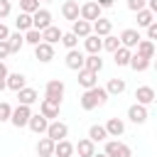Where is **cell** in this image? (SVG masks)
<instances>
[{"instance_id": "obj_26", "label": "cell", "mask_w": 157, "mask_h": 157, "mask_svg": "<svg viewBox=\"0 0 157 157\" xmlns=\"http://www.w3.org/2000/svg\"><path fill=\"white\" fill-rule=\"evenodd\" d=\"M71 32H74L78 39L88 37V34H91V22H86V20H81V17L74 20V22H71Z\"/></svg>"}, {"instance_id": "obj_46", "label": "cell", "mask_w": 157, "mask_h": 157, "mask_svg": "<svg viewBox=\"0 0 157 157\" xmlns=\"http://www.w3.org/2000/svg\"><path fill=\"white\" fill-rule=\"evenodd\" d=\"M7 37H10V27L5 22H0V39H7Z\"/></svg>"}, {"instance_id": "obj_35", "label": "cell", "mask_w": 157, "mask_h": 157, "mask_svg": "<svg viewBox=\"0 0 157 157\" xmlns=\"http://www.w3.org/2000/svg\"><path fill=\"white\" fill-rule=\"evenodd\" d=\"M150 22H155V15L147 10V7H142V10H137V27H147Z\"/></svg>"}, {"instance_id": "obj_29", "label": "cell", "mask_w": 157, "mask_h": 157, "mask_svg": "<svg viewBox=\"0 0 157 157\" xmlns=\"http://www.w3.org/2000/svg\"><path fill=\"white\" fill-rule=\"evenodd\" d=\"M61 39V29L56 27V25H49L47 29H42V42H47V44H56Z\"/></svg>"}, {"instance_id": "obj_6", "label": "cell", "mask_w": 157, "mask_h": 157, "mask_svg": "<svg viewBox=\"0 0 157 157\" xmlns=\"http://www.w3.org/2000/svg\"><path fill=\"white\" fill-rule=\"evenodd\" d=\"M147 118H150V110H147V105L132 103V105L128 108V120H130V123H135V125H145V123H147Z\"/></svg>"}, {"instance_id": "obj_28", "label": "cell", "mask_w": 157, "mask_h": 157, "mask_svg": "<svg viewBox=\"0 0 157 157\" xmlns=\"http://www.w3.org/2000/svg\"><path fill=\"white\" fill-rule=\"evenodd\" d=\"M150 64H152L150 59H145V56H140V54H135V52L130 54V61H128V66H130L132 71H147Z\"/></svg>"}, {"instance_id": "obj_27", "label": "cell", "mask_w": 157, "mask_h": 157, "mask_svg": "<svg viewBox=\"0 0 157 157\" xmlns=\"http://www.w3.org/2000/svg\"><path fill=\"white\" fill-rule=\"evenodd\" d=\"M83 69L101 74V69H103V59H101V54H86V56H83Z\"/></svg>"}, {"instance_id": "obj_36", "label": "cell", "mask_w": 157, "mask_h": 157, "mask_svg": "<svg viewBox=\"0 0 157 157\" xmlns=\"http://www.w3.org/2000/svg\"><path fill=\"white\" fill-rule=\"evenodd\" d=\"M22 37H25V44H32V47L42 42V32H39V29H34V27H32V29H27V32H22Z\"/></svg>"}, {"instance_id": "obj_45", "label": "cell", "mask_w": 157, "mask_h": 157, "mask_svg": "<svg viewBox=\"0 0 157 157\" xmlns=\"http://www.w3.org/2000/svg\"><path fill=\"white\" fill-rule=\"evenodd\" d=\"M96 5H98L101 10H108V7H113V5H115V0H96Z\"/></svg>"}, {"instance_id": "obj_38", "label": "cell", "mask_w": 157, "mask_h": 157, "mask_svg": "<svg viewBox=\"0 0 157 157\" xmlns=\"http://www.w3.org/2000/svg\"><path fill=\"white\" fill-rule=\"evenodd\" d=\"M39 10V0H20V12H34Z\"/></svg>"}, {"instance_id": "obj_18", "label": "cell", "mask_w": 157, "mask_h": 157, "mask_svg": "<svg viewBox=\"0 0 157 157\" xmlns=\"http://www.w3.org/2000/svg\"><path fill=\"white\" fill-rule=\"evenodd\" d=\"M61 17L69 22L78 20V0H64L61 2Z\"/></svg>"}, {"instance_id": "obj_8", "label": "cell", "mask_w": 157, "mask_h": 157, "mask_svg": "<svg viewBox=\"0 0 157 157\" xmlns=\"http://www.w3.org/2000/svg\"><path fill=\"white\" fill-rule=\"evenodd\" d=\"M83 52L76 47V49H66V59H64V64H66V69H71V71H78V69H83Z\"/></svg>"}, {"instance_id": "obj_13", "label": "cell", "mask_w": 157, "mask_h": 157, "mask_svg": "<svg viewBox=\"0 0 157 157\" xmlns=\"http://www.w3.org/2000/svg\"><path fill=\"white\" fill-rule=\"evenodd\" d=\"M91 32L93 34H98V37H105V34H110L113 32V20H108V17H98V20H93L91 22Z\"/></svg>"}, {"instance_id": "obj_12", "label": "cell", "mask_w": 157, "mask_h": 157, "mask_svg": "<svg viewBox=\"0 0 157 157\" xmlns=\"http://www.w3.org/2000/svg\"><path fill=\"white\" fill-rule=\"evenodd\" d=\"M47 125H49V120H47L42 113H32L29 120H27V128H29L34 135H44V132H47Z\"/></svg>"}, {"instance_id": "obj_7", "label": "cell", "mask_w": 157, "mask_h": 157, "mask_svg": "<svg viewBox=\"0 0 157 157\" xmlns=\"http://www.w3.org/2000/svg\"><path fill=\"white\" fill-rule=\"evenodd\" d=\"M49 25H54V22H52V12H49L47 7H39V10L32 12V27H34V29L42 32V29H47Z\"/></svg>"}, {"instance_id": "obj_31", "label": "cell", "mask_w": 157, "mask_h": 157, "mask_svg": "<svg viewBox=\"0 0 157 157\" xmlns=\"http://www.w3.org/2000/svg\"><path fill=\"white\" fill-rule=\"evenodd\" d=\"M130 54H132V49H128V47H118V49L113 52V61H115V66H128Z\"/></svg>"}, {"instance_id": "obj_33", "label": "cell", "mask_w": 157, "mask_h": 157, "mask_svg": "<svg viewBox=\"0 0 157 157\" xmlns=\"http://www.w3.org/2000/svg\"><path fill=\"white\" fill-rule=\"evenodd\" d=\"M15 27H17V32H27V29H32V15H29V12H17V17H15Z\"/></svg>"}, {"instance_id": "obj_42", "label": "cell", "mask_w": 157, "mask_h": 157, "mask_svg": "<svg viewBox=\"0 0 157 157\" xmlns=\"http://www.w3.org/2000/svg\"><path fill=\"white\" fill-rule=\"evenodd\" d=\"M145 7V0H128V10L130 12H137V10H142Z\"/></svg>"}, {"instance_id": "obj_15", "label": "cell", "mask_w": 157, "mask_h": 157, "mask_svg": "<svg viewBox=\"0 0 157 157\" xmlns=\"http://www.w3.org/2000/svg\"><path fill=\"white\" fill-rule=\"evenodd\" d=\"M103 128H105L108 137H123V132H125V120H123V118H108V123H105Z\"/></svg>"}, {"instance_id": "obj_9", "label": "cell", "mask_w": 157, "mask_h": 157, "mask_svg": "<svg viewBox=\"0 0 157 157\" xmlns=\"http://www.w3.org/2000/svg\"><path fill=\"white\" fill-rule=\"evenodd\" d=\"M135 98H137L135 103H140V105H147V108H150V105L155 103L157 93H155V88H152V86H137V88H135Z\"/></svg>"}, {"instance_id": "obj_4", "label": "cell", "mask_w": 157, "mask_h": 157, "mask_svg": "<svg viewBox=\"0 0 157 157\" xmlns=\"http://www.w3.org/2000/svg\"><path fill=\"white\" fill-rule=\"evenodd\" d=\"M49 140H64V137H69V125L64 123V120H49V125H47V132H44Z\"/></svg>"}, {"instance_id": "obj_20", "label": "cell", "mask_w": 157, "mask_h": 157, "mask_svg": "<svg viewBox=\"0 0 157 157\" xmlns=\"http://www.w3.org/2000/svg\"><path fill=\"white\" fill-rule=\"evenodd\" d=\"M17 101H20L22 105H34V103L39 101V93H37L32 86H25V88L17 91Z\"/></svg>"}, {"instance_id": "obj_40", "label": "cell", "mask_w": 157, "mask_h": 157, "mask_svg": "<svg viewBox=\"0 0 157 157\" xmlns=\"http://www.w3.org/2000/svg\"><path fill=\"white\" fill-rule=\"evenodd\" d=\"M10 12H12V2L10 0H0V20L10 17Z\"/></svg>"}, {"instance_id": "obj_1", "label": "cell", "mask_w": 157, "mask_h": 157, "mask_svg": "<svg viewBox=\"0 0 157 157\" xmlns=\"http://www.w3.org/2000/svg\"><path fill=\"white\" fill-rule=\"evenodd\" d=\"M108 91L103 88V86H93V88H83V93H81V98H78V105L83 108V110H96V108H101V105H105L108 103Z\"/></svg>"}, {"instance_id": "obj_39", "label": "cell", "mask_w": 157, "mask_h": 157, "mask_svg": "<svg viewBox=\"0 0 157 157\" xmlns=\"http://www.w3.org/2000/svg\"><path fill=\"white\" fill-rule=\"evenodd\" d=\"M10 113H12V105L7 101H0V123H10Z\"/></svg>"}, {"instance_id": "obj_25", "label": "cell", "mask_w": 157, "mask_h": 157, "mask_svg": "<svg viewBox=\"0 0 157 157\" xmlns=\"http://www.w3.org/2000/svg\"><path fill=\"white\" fill-rule=\"evenodd\" d=\"M34 150H37L39 157H54V140H49V137L44 135V137L37 140V147H34Z\"/></svg>"}, {"instance_id": "obj_48", "label": "cell", "mask_w": 157, "mask_h": 157, "mask_svg": "<svg viewBox=\"0 0 157 157\" xmlns=\"http://www.w3.org/2000/svg\"><path fill=\"white\" fill-rule=\"evenodd\" d=\"M5 88H7V86H5V78H0V93H2Z\"/></svg>"}, {"instance_id": "obj_24", "label": "cell", "mask_w": 157, "mask_h": 157, "mask_svg": "<svg viewBox=\"0 0 157 157\" xmlns=\"http://www.w3.org/2000/svg\"><path fill=\"white\" fill-rule=\"evenodd\" d=\"M103 88L108 91V96H120V93H125V88H128V83H125V78H120V76H115V78H108V83H105Z\"/></svg>"}, {"instance_id": "obj_16", "label": "cell", "mask_w": 157, "mask_h": 157, "mask_svg": "<svg viewBox=\"0 0 157 157\" xmlns=\"http://www.w3.org/2000/svg\"><path fill=\"white\" fill-rule=\"evenodd\" d=\"M5 86H7L10 91H15V93H17L20 88H25V86H27V76H25V74H20V71L7 74V76H5Z\"/></svg>"}, {"instance_id": "obj_22", "label": "cell", "mask_w": 157, "mask_h": 157, "mask_svg": "<svg viewBox=\"0 0 157 157\" xmlns=\"http://www.w3.org/2000/svg\"><path fill=\"white\" fill-rule=\"evenodd\" d=\"M54 157H74V142L69 137L54 142Z\"/></svg>"}, {"instance_id": "obj_43", "label": "cell", "mask_w": 157, "mask_h": 157, "mask_svg": "<svg viewBox=\"0 0 157 157\" xmlns=\"http://www.w3.org/2000/svg\"><path fill=\"white\" fill-rule=\"evenodd\" d=\"M10 56V47H7V39H0V61H5Z\"/></svg>"}, {"instance_id": "obj_32", "label": "cell", "mask_w": 157, "mask_h": 157, "mask_svg": "<svg viewBox=\"0 0 157 157\" xmlns=\"http://www.w3.org/2000/svg\"><path fill=\"white\" fill-rule=\"evenodd\" d=\"M88 140H91V142H105V140H108L105 128H103V125H98V123H96V125H91V128H88Z\"/></svg>"}, {"instance_id": "obj_3", "label": "cell", "mask_w": 157, "mask_h": 157, "mask_svg": "<svg viewBox=\"0 0 157 157\" xmlns=\"http://www.w3.org/2000/svg\"><path fill=\"white\" fill-rule=\"evenodd\" d=\"M29 115H32V105H22V103H17V105L12 108V113H10V123H12L15 128H27Z\"/></svg>"}, {"instance_id": "obj_34", "label": "cell", "mask_w": 157, "mask_h": 157, "mask_svg": "<svg viewBox=\"0 0 157 157\" xmlns=\"http://www.w3.org/2000/svg\"><path fill=\"white\" fill-rule=\"evenodd\" d=\"M59 42H61L66 49H76V47H78V37H76L71 29H69V32H61V39H59Z\"/></svg>"}, {"instance_id": "obj_49", "label": "cell", "mask_w": 157, "mask_h": 157, "mask_svg": "<svg viewBox=\"0 0 157 157\" xmlns=\"http://www.w3.org/2000/svg\"><path fill=\"white\" fill-rule=\"evenodd\" d=\"M39 2H54V0H39Z\"/></svg>"}, {"instance_id": "obj_2", "label": "cell", "mask_w": 157, "mask_h": 157, "mask_svg": "<svg viewBox=\"0 0 157 157\" xmlns=\"http://www.w3.org/2000/svg\"><path fill=\"white\" fill-rule=\"evenodd\" d=\"M64 93H66V86H64V81H61V78H52V81H47V83H44V98H47V101H52V103H59V105H61Z\"/></svg>"}, {"instance_id": "obj_5", "label": "cell", "mask_w": 157, "mask_h": 157, "mask_svg": "<svg viewBox=\"0 0 157 157\" xmlns=\"http://www.w3.org/2000/svg\"><path fill=\"white\" fill-rule=\"evenodd\" d=\"M101 15H103V10L96 5V0H86L83 5H78V17L86 20V22H93V20H98Z\"/></svg>"}, {"instance_id": "obj_30", "label": "cell", "mask_w": 157, "mask_h": 157, "mask_svg": "<svg viewBox=\"0 0 157 157\" xmlns=\"http://www.w3.org/2000/svg\"><path fill=\"white\" fill-rule=\"evenodd\" d=\"M7 47H10V54H17V52L25 47V37H22V32H10V37H7Z\"/></svg>"}, {"instance_id": "obj_23", "label": "cell", "mask_w": 157, "mask_h": 157, "mask_svg": "<svg viewBox=\"0 0 157 157\" xmlns=\"http://www.w3.org/2000/svg\"><path fill=\"white\" fill-rule=\"evenodd\" d=\"M132 52L152 61V56H155V52H157V49H155V42H152V39H140V42H137V47H135Z\"/></svg>"}, {"instance_id": "obj_17", "label": "cell", "mask_w": 157, "mask_h": 157, "mask_svg": "<svg viewBox=\"0 0 157 157\" xmlns=\"http://www.w3.org/2000/svg\"><path fill=\"white\" fill-rule=\"evenodd\" d=\"M59 103H52V101H47V98H42L39 101V113L47 118V120H56L59 118Z\"/></svg>"}, {"instance_id": "obj_47", "label": "cell", "mask_w": 157, "mask_h": 157, "mask_svg": "<svg viewBox=\"0 0 157 157\" xmlns=\"http://www.w3.org/2000/svg\"><path fill=\"white\" fill-rule=\"evenodd\" d=\"M10 71H7V66H5V61H0V78H5Z\"/></svg>"}, {"instance_id": "obj_21", "label": "cell", "mask_w": 157, "mask_h": 157, "mask_svg": "<svg viewBox=\"0 0 157 157\" xmlns=\"http://www.w3.org/2000/svg\"><path fill=\"white\" fill-rule=\"evenodd\" d=\"M74 152H76L78 157H93V152H96V142H91L88 137H81V140L74 145Z\"/></svg>"}, {"instance_id": "obj_11", "label": "cell", "mask_w": 157, "mask_h": 157, "mask_svg": "<svg viewBox=\"0 0 157 157\" xmlns=\"http://www.w3.org/2000/svg\"><path fill=\"white\" fill-rule=\"evenodd\" d=\"M34 59L42 61V64H49L54 59V44H47V42L34 44Z\"/></svg>"}, {"instance_id": "obj_19", "label": "cell", "mask_w": 157, "mask_h": 157, "mask_svg": "<svg viewBox=\"0 0 157 157\" xmlns=\"http://www.w3.org/2000/svg\"><path fill=\"white\" fill-rule=\"evenodd\" d=\"M83 49H86V54H101L103 52V42H101V37L98 34H88V37H83Z\"/></svg>"}, {"instance_id": "obj_14", "label": "cell", "mask_w": 157, "mask_h": 157, "mask_svg": "<svg viewBox=\"0 0 157 157\" xmlns=\"http://www.w3.org/2000/svg\"><path fill=\"white\" fill-rule=\"evenodd\" d=\"M76 74H78V78H76V81H78V86H81V88H93V86H98V74H96V71L78 69Z\"/></svg>"}, {"instance_id": "obj_41", "label": "cell", "mask_w": 157, "mask_h": 157, "mask_svg": "<svg viewBox=\"0 0 157 157\" xmlns=\"http://www.w3.org/2000/svg\"><path fill=\"white\" fill-rule=\"evenodd\" d=\"M145 29H147V37H145V39H152V42H155V39H157V22H150Z\"/></svg>"}, {"instance_id": "obj_10", "label": "cell", "mask_w": 157, "mask_h": 157, "mask_svg": "<svg viewBox=\"0 0 157 157\" xmlns=\"http://www.w3.org/2000/svg\"><path fill=\"white\" fill-rule=\"evenodd\" d=\"M118 39H120V47L135 49V47H137V42H140L142 37H140V32H137V29H132V27H125V29L120 32V37H118Z\"/></svg>"}, {"instance_id": "obj_37", "label": "cell", "mask_w": 157, "mask_h": 157, "mask_svg": "<svg viewBox=\"0 0 157 157\" xmlns=\"http://www.w3.org/2000/svg\"><path fill=\"white\" fill-rule=\"evenodd\" d=\"M101 42H103V49H105V52H110V54H113V52L120 47V39H118V37H113V34L101 37Z\"/></svg>"}, {"instance_id": "obj_44", "label": "cell", "mask_w": 157, "mask_h": 157, "mask_svg": "<svg viewBox=\"0 0 157 157\" xmlns=\"http://www.w3.org/2000/svg\"><path fill=\"white\" fill-rule=\"evenodd\" d=\"M115 157H132V150H130V147H128L125 142H120V147H118Z\"/></svg>"}]
</instances>
